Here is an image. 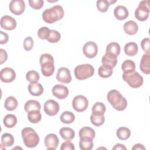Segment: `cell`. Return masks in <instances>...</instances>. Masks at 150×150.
Masks as SVG:
<instances>
[{
	"instance_id": "6da1fadb",
	"label": "cell",
	"mask_w": 150,
	"mask_h": 150,
	"mask_svg": "<svg viewBox=\"0 0 150 150\" xmlns=\"http://www.w3.org/2000/svg\"><path fill=\"white\" fill-rule=\"evenodd\" d=\"M64 15V10L60 5H54L45 9L42 13V18L47 23H53L62 19Z\"/></svg>"
},
{
	"instance_id": "7a4b0ae2",
	"label": "cell",
	"mask_w": 150,
	"mask_h": 150,
	"mask_svg": "<svg viewBox=\"0 0 150 150\" xmlns=\"http://www.w3.org/2000/svg\"><path fill=\"white\" fill-rule=\"evenodd\" d=\"M107 100L117 111H123L127 106V100L116 90H111L107 94Z\"/></svg>"
},
{
	"instance_id": "3957f363",
	"label": "cell",
	"mask_w": 150,
	"mask_h": 150,
	"mask_svg": "<svg viewBox=\"0 0 150 150\" xmlns=\"http://www.w3.org/2000/svg\"><path fill=\"white\" fill-rule=\"evenodd\" d=\"M24 144L26 147L34 148L39 142V137L36 132L30 127L24 128L21 132Z\"/></svg>"
},
{
	"instance_id": "277c9868",
	"label": "cell",
	"mask_w": 150,
	"mask_h": 150,
	"mask_svg": "<svg viewBox=\"0 0 150 150\" xmlns=\"http://www.w3.org/2000/svg\"><path fill=\"white\" fill-rule=\"evenodd\" d=\"M40 64L41 66V71L45 77L52 76L54 71V59L49 53H44L40 57Z\"/></svg>"
},
{
	"instance_id": "5b68a950",
	"label": "cell",
	"mask_w": 150,
	"mask_h": 150,
	"mask_svg": "<svg viewBox=\"0 0 150 150\" xmlns=\"http://www.w3.org/2000/svg\"><path fill=\"white\" fill-rule=\"evenodd\" d=\"M74 73L77 79L83 80L91 77L94 73V69L93 66L90 64H83L77 66Z\"/></svg>"
},
{
	"instance_id": "8992f818",
	"label": "cell",
	"mask_w": 150,
	"mask_h": 150,
	"mask_svg": "<svg viewBox=\"0 0 150 150\" xmlns=\"http://www.w3.org/2000/svg\"><path fill=\"white\" fill-rule=\"evenodd\" d=\"M122 79L131 87L135 88L141 87L144 82L142 76L135 71L128 73L124 72Z\"/></svg>"
},
{
	"instance_id": "52a82bcc",
	"label": "cell",
	"mask_w": 150,
	"mask_h": 150,
	"mask_svg": "<svg viewBox=\"0 0 150 150\" xmlns=\"http://www.w3.org/2000/svg\"><path fill=\"white\" fill-rule=\"evenodd\" d=\"M149 12V1H142L135 11V17L139 21H145L148 18Z\"/></svg>"
},
{
	"instance_id": "ba28073f",
	"label": "cell",
	"mask_w": 150,
	"mask_h": 150,
	"mask_svg": "<svg viewBox=\"0 0 150 150\" xmlns=\"http://www.w3.org/2000/svg\"><path fill=\"white\" fill-rule=\"evenodd\" d=\"M88 105L87 98L83 95L76 96L72 101V106L74 110L77 112H83L85 111Z\"/></svg>"
},
{
	"instance_id": "9c48e42d",
	"label": "cell",
	"mask_w": 150,
	"mask_h": 150,
	"mask_svg": "<svg viewBox=\"0 0 150 150\" xmlns=\"http://www.w3.org/2000/svg\"><path fill=\"white\" fill-rule=\"evenodd\" d=\"M83 52L84 56L87 58L94 57L98 52V47L97 44L92 41L86 42L83 47Z\"/></svg>"
},
{
	"instance_id": "30bf717a",
	"label": "cell",
	"mask_w": 150,
	"mask_h": 150,
	"mask_svg": "<svg viewBox=\"0 0 150 150\" xmlns=\"http://www.w3.org/2000/svg\"><path fill=\"white\" fill-rule=\"evenodd\" d=\"M60 107L59 103L53 100H48L44 104V111L45 113L49 116H54L56 115Z\"/></svg>"
},
{
	"instance_id": "8fae6325",
	"label": "cell",
	"mask_w": 150,
	"mask_h": 150,
	"mask_svg": "<svg viewBox=\"0 0 150 150\" xmlns=\"http://www.w3.org/2000/svg\"><path fill=\"white\" fill-rule=\"evenodd\" d=\"M9 8L12 13L20 15L25 11V3L23 0H12L9 3Z\"/></svg>"
},
{
	"instance_id": "7c38bea8",
	"label": "cell",
	"mask_w": 150,
	"mask_h": 150,
	"mask_svg": "<svg viewBox=\"0 0 150 150\" xmlns=\"http://www.w3.org/2000/svg\"><path fill=\"white\" fill-rule=\"evenodd\" d=\"M56 79L62 83L68 84L70 83L71 81V76L70 70L64 67L59 68L56 74Z\"/></svg>"
},
{
	"instance_id": "4fadbf2b",
	"label": "cell",
	"mask_w": 150,
	"mask_h": 150,
	"mask_svg": "<svg viewBox=\"0 0 150 150\" xmlns=\"http://www.w3.org/2000/svg\"><path fill=\"white\" fill-rule=\"evenodd\" d=\"M15 77L16 73L11 67H5L1 70L0 78L2 82L11 83L15 79Z\"/></svg>"
},
{
	"instance_id": "5bb4252c",
	"label": "cell",
	"mask_w": 150,
	"mask_h": 150,
	"mask_svg": "<svg viewBox=\"0 0 150 150\" xmlns=\"http://www.w3.org/2000/svg\"><path fill=\"white\" fill-rule=\"evenodd\" d=\"M0 24L3 29L7 30H13L16 27V22L15 19L9 15L3 16L1 19Z\"/></svg>"
},
{
	"instance_id": "9a60e30c",
	"label": "cell",
	"mask_w": 150,
	"mask_h": 150,
	"mask_svg": "<svg viewBox=\"0 0 150 150\" xmlns=\"http://www.w3.org/2000/svg\"><path fill=\"white\" fill-rule=\"evenodd\" d=\"M44 142L47 149L54 150L57 148L59 143V139L56 134H49L45 137Z\"/></svg>"
},
{
	"instance_id": "2e32d148",
	"label": "cell",
	"mask_w": 150,
	"mask_h": 150,
	"mask_svg": "<svg viewBox=\"0 0 150 150\" xmlns=\"http://www.w3.org/2000/svg\"><path fill=\"white\" fill-rule=\"evenodd\" d=\"M52 94L58 99H64L69 95V89L65 86L56 84L52 88Z\"/></svg>"
},
{
	"instance_id": "e0dca14e",
	"label": "cell",
	"mask_w": 150,
	"mask_h": 150,
	"mask_svg": "<svg viewBox=\"0 0 150 150\" xmlns=\"http://www.w3.org/2000/svg\"><path fill=\"white\" fill-rule=\"evenodd\" d=\"M139 68L142 73L146 74L150 73V54L145 53L142 55L140 64Z\"/></svg>"
},
{
	"instance_id": "ac0fdd59",
	"label": "cell",
	"mask_w": 150,
	"mask_h": 150,
	"mask_svg": "<svg viewBox=\"0 0 150 150\" xmlns=\"http://www.w3.org/2000/svg\"><path fill=\"white\" fill-rule=\"evenodd\" d=\"M101 62L103 65L107 66L113 69L117 63V56L111 54L105 53L102 57Z\"/></svg>"
},
{
	"instance_id": "d6986e66",
	"label": "cell",
	"mask_w": 150,
	"mask_h": 150,
	"mask_svg": "<svg viewBox=\"0 0 150 150\" xmlns=\"http://www.w3.org/2000/svg\"><path fill=\"white\" fill-rule=\"evenodd\" d=\"M128 11L127 8L122 5L116 6L114 10V15L115 17L120 21L124 20L128 16Z\"/></svg>"
},
{
	"instance_id": "ffe728a7",
	"label": "cell",
	"mask_w": 150,
	"mask_h": 150,
	"mask_svg": "<svg viewBox=\"0 0 150 150\" xmlns=\"http://www.w3.org/2000/svg\"><path fill=\"white\" fill-rule=\"evenodd\" d=\"M28 91L33 96H39L43 93V87L39 83H30L28 85Z\"/></svg>"
},
{
	"instance_id": "44dd1931",
	"label": "cell",
	"mask_w": 150,
	"mask_h": 150,
	"mask_svg": "<svg viewBox=\"0 0 150 150\" xmlns=\"http://www.w3.org/2000/svg\"><path fill=\"white\" fill-rule=\"evenodd\" d=\"M123 28L125 32L129 35H135L138 30V26L134 21H127L124 23Z\"/></svg>"
},
{
	"instance_id": "7402d4cb",
	"label": "cell",
	"mask_w": 150,
	"mask_h": 150,
	"mask_svg": "<svg viewBox=\"0 0 150 150\" xmlns=\"http://www.w3.org/2000/svg\"><path fill=\"white\" fill-rule=\"evenodd\" d=\"M138 51V47L135 42H128L124 46L125 53L129 56H133L137 54Z\"/></svg>"
},
{
	"instance_id": "603a6c76",
	"label": "cell",
	"mask_w": 150,
	"mask_h": 150,
	"mask_svg": "<svg viewBox=\"0 0 150 150\" xmlns=\"http://www.w3.org/2000/svg\"><path fill=\"white\" fill-rule=\"evenodd\" d=\"M59 134L64 140H71L74 138L75 133L73 129L69 127H63L60 129Z\"/></svg>"
},
{
	"instance_id": "cb8c5ba5",
	"label": "cell",
	"mask_w": 150,
	"mask_h": 150,
	"mask_svg": "<svg viewBox=\"0 0 150 150\" xmlns=\"http://www.w3.org/2000/svg\"><path fill=\"white\" fill-rule=\"evenodd\" d=\"M79 147L82 150H91L93 146V139L88 137L80 138Z\"/></svg>"
},
{
	"instance_id": "d4e9b609",
	"label": "cell",
	"mask_w": 150,
	"mask_h": 150,
	"mask_svg": "<svg viewBox=\"0 0 150 150\" xmlns=\"http://www.w3.org/2000/svg\"><path fill=\"white\" fill-rule=\"evenodd\" d=\"M121 52L120 45L117 42H111L109 43L106 47L105 53H109L118 56Z\"/></svg>"
},
{
	"instance_id": "484cf974",
	"label": "cell",
	"mask_w": 150,
	"mask_h": 150,
	"mask_svg": "<svg viewBox=\"0 0 150 150\" xmlns=\"http://www.w3.org/2000/svg\"><path fill=\"white\" fill-rule=\"evenodd\" d=\"M18 104V101L16 98L13 96H9L5 100L4 107L8 111H13L17 108Z\"/></svg>"
},
{
	"instance_id": "4316f807",
	"label": "cell",
	"mask_w": 150,
	"mask_h": 150,
	"mask_svg": "<svg viewBox=\"0 0 150 150\" xmlns=\"http://www.w3.org/2000/svg\"><path fill=\"white\" fill-rule=\"evenodd\" d=\"M24 108L26 112H29L33 110H40L41 105L39 101L34 100H30L26 102L24 105Z\"/></svg>"
},
{
	"instance_id": "83f0119b",
	"label": "cell",
	"mask_w": 150,
	"mask_h": 150,
	"mask_svg": "<svg viewBox=\"0 0 150 150\" xmlns=\"http://www.w3.org/2000/svg\"><path fill=\"white\" fill-rule=\"evenodd\" d=\"M3 122L6 128H11L15 127L17 123L16 117L13 114H7L5 116L3 120Z\"/></svg>"
},
{
	"instance_id": "f1b7e54d",
	"label": "cell",
	"mask_w": 150,
	"mask_h": 150,
	"mask_svg": "<svg viewBox=\"0 0 150 150\" xmlns=\"http://www.w3.org/2000/svg\"><path fill=\"white\" fill-rule=\"evenodd\" d=\"M106 107L101 102L96 103L92 107V114L96 115H103L105 113Z\"/></svg>"
},
{
	"instance_id": "f546056e",
	"label": "cell",
	"mask_w": 150,
	"mask_h": 150,
	"mask_svg": "<svg viewBox=\"0 0 150 150\" xmlns=\"http://www.w3.org/2000/svg\"><path fill=\"white\" fill-rule=\"evenodd\" d=\"M80 138L81 137H88L93 139L94 138L96 133L94 130L88 127H84L81 128L79 132Z\"/></svg>"
},
{
	"instance_id": "4dcf8cb0",
	"label": "cell",
	"mask_w": 150,
	"mask_h": 150,
	"mask_svg": "<svg viewBox=\"0 0 150 150\" xmlns=\"http://www.w3.org/2000/svg\"><path fill=\"white\" fill-rule=\"evenodd\" d=\"M15 142L13 135L9 133H4L1 136V145L5 147H9L13 145Z\"/></svg>"
},
{
	"instance_id": "1f68e13d",
	"label": "cell",
	"mask_w": 150,
	"mask_h": 150,
	"mask_svg": "<svg viewBox=\"0 0 150 150\" xmlns=\"http://www.w3.org/2000/svg\"><path fill=\"white\" fill-rule=\"evenodd\" d=\"M60 120L63 123L70 124L74 122L75 120V116L72 112L66 111L62 112V114L60 115Z\"/></svg>"
},
{
	"instance_id": "d6a6232c",
	"label": "cell",
	"mask_w": 150,
	"mask_h": 150,
	"mask_svg": "<svg viewBox=\"0 0 150 150\" xmlns=\"http://www.w3.org/2000/svg\"><path fill=\"white\" fill-rule=\"evenodd\" d=\"M28 118L31 123H38L42 118L40 110H33L28 112Z\"/></svg>"
},
{
	"instance_id": "836d02e7",
	"label": "cell",
	"mask_w": 150,
	"mask_h": 150,
	"mask_svg": "<svg viewBox=\"0 0 150 150\" xmlns=\"http://www.w3.org/2000/svg\"><path fill=\"white\" fill-rule=\"evenodd\" d=\"M113 72V69L105 65L101 66L98 68V75L102 78H108L110 77Z\"/></svg>"
},
{
	"instance_id": "e575fe53",
	"label": "cell",
	"mask_w": 150,
	"mask_h": 150,
	"mask_svg": "<svg viewBox=\"0 0 150 150\" xmlns=\"http://www.w3.org/2000/svg\"><path fill=\"white\" fill-rule=\"evenodd\" d=\"M117 137L121 140H126L131 135V131L129 128L124 127L119 128L116 132Z\"/></svg>"
},
{
	"instance_id": "d590c367",
	"label": "cell",
	"mask_w": 150,
	"mask_h": 150,
	"mask_svg": "<svg viewBox=\"0 0 150 150\" xmlns=\"http://www.w3.org/2000/svg\"><path fill=\"white\" fill-rule=\"evenodd\" d=\"M121 69L124 73L134 71L135 70V64L131 60H125L121 65Z\"/></svg>"
},
{
	"instance_id": "8d00e7d4",
	"label": "cell",
	"mask_w": 150,
	"mask_h": 150,
	"mask_svg": "<svg viewBox=\"0 0 150 150\" xmlns=\"http://www.w3.org/2000/svg\"><path fill=\"white\" fill-rule=\"evenodd\" d=\"M26 79L30 83H37L40 79V76L36 71L30 70L27 72Z\"/></svg>"
},
{
	"instance_id": "74e56055",
	"label": "cell",
	"mask_w": 150,
	"mask_h": 150,
	"mask_svg": "<svg viewBox=\"0 0 150 150\" xmlns=\"http://www.w3.org/2000/svg\"><path fill=\"white\" fill-rule=\"evenodd\" d=\"M90 121L95 126L99 127L103 125L105 121V118L104 115H96L94 114H91L90 116Z\"/></svg>"
},
{
	"instance_id": "f35d334b",
	"label": "cell",
	"mask_w": 150,
	"mask_h": 150,
	"mask_svg": "<svg viewBox=\"0 0 150 150\" xmlns=\"http://www.w3.org/2000/svg\"><path fill=\"white\" fill-rule=\"evenodd\" d=\"M61 38L60 33L56 30H50V34L47 39V40L50 43H56L58 42Z\"/></svg>"
},
{
	"instance_id": "ab89813d",
	"label": "cell",
	"mask_w": 150,
	"mask_h": 150,
	"mask_svg": "<svg viewBox=\"0 0 150 150\" xmlns=\"http://www.w3.org/2000/svg\"><path fill=\"white\" fill-rule=\"evenodd\" d=\"M96 5L98 10L101 12H105L110 5L107 0H99L96 2Z\"/></svg>"
},
{
	"instance_id": "60d3db41",
	"label": "cell",
	"mask_w": 150,
	"mask_h": 150,
	"mask_svg": "<svg viewBox=\"0 0 150 150\" xmlns=\"http://www.w3.org/2000/svg\"><path fill=\"white\" fill-rule=\"evenodd\" d=\"M50 29L46 26L40 28L38 31V36L40 39H47L49 34H50Z\"/></svg>"
},
{
	"instance_id": "b9f144b4",
	"label": "cell",
	"mask_w": 150,
	"mask_h": 150,
	"mask_svg": "<svg viewBox=\"0 0 150 150\" xmlns=\"http://www.w3.org/2000/svg\"><path fill=\"white\" fill-rule=\"evenodd\" d=\"M29 4L34 9H40L43 6V0H29Z\"/></svg>"
},
{
	"instance_id": "7bdbcfd3",
	"label": "cell",
	"mask_w": 150,
	"mask_h": 150,
	"mask_svg": "<svg viewBox=\"0 0 150 150\" xmlns=\"http://www.w3.org/2000/svg\"><path fill=\"white\" fill-rule=\"evenodd\" d=\"M33 46V40L32 37L28 36L26 37L23 41V47L25 50L29 51L30 50Z\"/></svg>"
},
{
	"instance_id": "ee69618b",
	"label": "cell",
	"mask_w": 150,
	"mask_h": 150,
	"mask_svg": "<svg viewBox=\"0 0 150 150\" xmlns=\"http://www.w3.org/2000/svg\"><path fill=\"white\" fill-rule=\"evenodd\" d=\"M149 45H150L149 38H146L142 40L141 42V46L142 50L145 52V53H149Z\"/></svg>"
},
{
	"instance_id": "f6af8a7d",
	"label": "cell",
	"mask_w": 150,
	"mask_h": 150,
	"mask_svg": "<svg viewBox=\"0 0 150 150\" xmlns=\"http://www.w3.org/2000/svg\"><path fill=\"white\" fill-rule=\"evenodd\" d=\"M60 149L61 150H66V149L74 150V144L70 140H67L62 143L60 146Z\"/></svg>"
},
{
	"instance_id": "bcb514c9",
	"label": "cell",
	"mask_w": 150,
	"mask_h": 150,
	"mask_svg": "<svg viewBox=\"0 0 150 150\" xmlns=\"http://www.w3.org/2000/svg\"><path fill=\"white\" fill-rule=\"evenodd\" d=\"M0 35H1L0 43L1 45L6 43L9 40V36H8V34L2 31H0Z\"/></svg>"
},
{
	"instance_id": "7dc6e473",
	"label": "cell",
	"mask_w": 150,
	"mask_h": 150,
	"mask_svg": "<svg viewBox=\"0 0 150 150\" xmlns=\"http://www.w3.org/2000/svg\"><path fill=\"white\" fill-rule=\"evenodd\" d=\"M0 53H1V64H3L8 59V54L5 50L3 49H0Z\"/></svg>"
},
{
	"instance_id": "c3c4849f",
	"label": "cell",
	"mask_w": 150,
	"mask_h": 150,
	"mask_svg": "<svg viewBox=\"0 0 150 150\" xmlns=\"http://www.w3.org/2000/svg\"><path fill=\"white\" fill-rule=\"evenodd\" d=\"M112 149L113 150H126L127 149V148L123 145V144H117L114 145V146L112 148Z\"/></svg>"
},
{
	"instance_id": "681fc988",
	"label": "cell",
	"mask_w": 150,
	"mask_h": 150,
	"mask_svg": "<svg viewBox=\"0 0 150 150\" xmlns=\"http://www.w3.org/2000/svg\"><path fill=\"white\" fill-rule=\"evenodd\" d=\"M132 150H137V149H145V147L141 144H137L134 145V146L132 148Z\"/></svg>"
}]
</instances>
